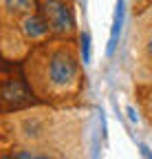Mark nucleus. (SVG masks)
Segmentation results:
<instances>
[{
    "label": "nucleus",
    "mask_w": 152,
    "mask_h": 159,
    "mask_svg": "<svg viewBox=\"0 0 152 159\" xmlns=\"http://www.w3.org/2000/svg\"><path fill=\"white\" fill-rule=\"evenodd\" d=\"M0 152L13 159H90L88 115L51 104L9 113L0 117Z\"/></svg>",
    "instance_id": "1"
},
{
    "label": "nucleus",
    "mask_w": 152,
    "mask_h": 159,
    "mask_svg": "<svg viewBox=\"0 0 152 159\" xmlns=\"http://www.w3.org/2000/svg\"><path fill=\"white\" fill-rule=\"evenodd\" d=\"M24 77L31 93L44 104L60 106L77 97L86 77L73 38H46L37 42L24 60Z\"/></svg>",
    "instance_id": "2"
},
{
    "label": "nucleus",
    "mask_w": 152,
    "mask_h": 159,
    "mask_svg": "<svg viewBox=\"0 0 152 159\" xmlns=\"http://www.w3.org/2000/svg\"><path fill=\"white\" fill-rule=\"evenodd\" d=\"M130 75L139 86H152V7L145 9L130 31Z\"/></svg>",
    "instance_id": "3"
},
{
    "label": "nucleus",
    "mask_w": 152,
    "mask_h": 159,
    "mask_svg": "<svg viewBox=\"0 0 152 159\" xmlns=\"http://www.w3.org/2000/svg\"><path fill=\"white\" fill-rule=\"evenodd\" d=\"M37 13L44 18L49 33L53 38H73L75 35V16L68 0H37Z\"/></svg>",
    "instance_id": "4"
},
{
    "label": "nucleus",
    "mask_w": 152,
    "mask_h": 159,
    "mask_svg": "<svg viewBox=\"0 0 152 159\" xmlns=\"http://www.w3.org/2000/svg\"><path fill=\"white\" fill-rule=\"evenodd\" d=\"M5 9H9L13 18H22L27 13H35L37 0H5Z\"/></svg>",
    "instance_id": "5"
},
{
    "label": "nucleus",
    "mask_w": 152,
    "mask_h": 159,
    "mask_svg": "<svg viewBox=\"0 0 152 159\" xmlns=\"http://www.w3.org/2000/svg\"><path fill=\"white\" fill-rule=\"evenodd\" d=\"M121 18H124V0H117V9H115V20H112V29H110V42H108V55H112L117 47V38L121 29Z\"/></svg>",
    "instance_id": "6"
},
{
    "label": "nucleus",
    "mask_w": 152,
    "mask_h": 159,
    "mask_svg": "<svg viewBox=\"0 0 152 159\" xmlns=\"http://www.w3.org/2000/svg\"><path fill=\"white\" fill-rule=\"evenodd\" d=\"M139 106L141 113L145 115V119L152 124V86H139Z\"/></svg>",
    "instance_id": "7"
},
{
    "label": "nucleus",
    "mask_w": 152,
    "mask_h": 159,
    "mask_svg": "<svg viewBox=\"0 0 152 159\" xmlns=\"http://www.w3.org/2000/svg\"><path fill=\"white\" fill-rule=\"evenodd\" d=\"M90 60V44H88V33L82 35V62L86 64Z\"/></svg>",
    "instance_id": "8"
},
{
    "label": "nucleus",
    "mask_w": 152,
    "mask_h": 159,
    "mask_svg": "<svg viewBox=\"0 0 152 159\" xmlns=\"http://www.w3.org/2000/svg\"><path fill=\"white\" fill-rule=\"evenodd\" d=\"M0 159H13L11 152H0Z\"/></svg>",
    "instance_id": "9"
}]
</instances>
